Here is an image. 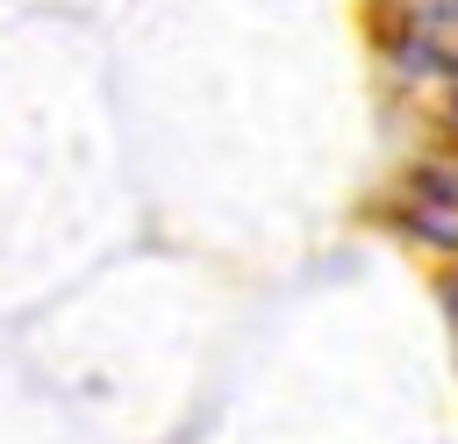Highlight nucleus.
<instances>
[{
  "label": "nucleus",
  "instance_id": "7ed1b4c3",
  "mask_svg": "<svg viewBox=\"0 0 458 444\" xmlns=\"http://www.w3.org/2000/svg\"><path fill=\"white\" fill-rule=\"evenodd\" d=\"M451 115H458V86H451Z\"/></svg>",
  "mask_w": 458,
  "mask_h": 444
},
{
  "label": "nucleus",
  "instance_id": "f03ea898",
  "mask_svg": "<svg viewBox=\"0 0 458 444\" xmlns=\"http://www.w3.org/2000/svg\"><path fill=\"white\" fill-rule=\"evenodd\" d=\"M444 315H451V351H458V279H451V301H444Z\"/></svg>",
  "mask_w": 458,
  "mask_h": 444
},
{
  "label": "nucleus",
  "instance_id": "f257e3e1",
  "mask_svg": "<svg viewBox=\"0 0 458 444\" xmlns=\"http://www.w3.org/2000/svg\"><path fill=\"white\" fill-rule=\"evenodd\" d=\"M394 222L429 251H458V143H444V150H429L401 172Z\"/></svg>",
  "mask_w": 458,
  "mask_h": 444
}]
</instances>
